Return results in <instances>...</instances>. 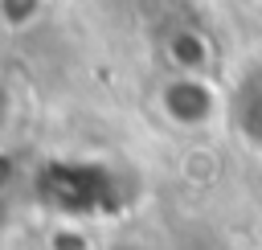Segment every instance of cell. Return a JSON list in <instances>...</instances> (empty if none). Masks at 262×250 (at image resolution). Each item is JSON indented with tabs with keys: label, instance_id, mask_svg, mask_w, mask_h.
I'll list each match as a JSON object with an SVG mask.
<instances>
[{
	"label": "cell",
	"instance_id": "6da1fadb",
	"mask_svg": "<svg viewBox=\"0 0 262 250\" xmlns=\"http://www.w3.org/2000/svg\"><path fill=\"white\" fill-rule=\"evenodd\" d=\"M160 111L176 127H205L217 115V94L205 82V74H180L172 70L160 86Z\"/></svg>",
	"mask_w": 262,
	"mask_h": 250
},
{
	"label": "cell",
	"instance_id": "7a4b0ae2",
	"mask_svg": "<svg viewBox=\"0 0 262 250\" xmlns=\"http://www.w3.org/2000/svg\"><path fill=\"white\" fill-rule=\"evenodd\" d=\"M229 111H233V123L237 131L262 148V66L246 70L242 82L233 86V98H229Z\"/></svg>",
	"mask_w": 262,
	"mask_h": 250
},
{
	"label": "cell",
	"instance_id": "3957f363",
	"mask_svg": "<svg viewBox=\"0 0 262 250\" xmlns=\"http://www.w3.org/2000/svg\"><path fill=\"white\" fill-rule=\"evenodd\" d=\"M168 61L180 74H205V66H209V41L196 29H180V33L168 37Z\"/></svg>",
	"mask_w": 262,
	"mask_h": 250
},
{
	"label": "cell",
	"instance_id": "277c9868",
	"mask_svg": "<svg viewBox=\"0 0 262 250\" xmlns=\"http://www.w3.org/2000/svg\"><path fill=\"white\" fill-rule=\"evenodd\" d=\"M45 12V0H0V25L12 29V33H25L41 20Z\"/></svg>",
	"mask_w": 262,
	"mask_h": 250
},
{
	"label": "cell",
	"instance_id": "5b68a950",
	"mask_svg": "<svg viewBox=\"0 0 262 250\" xmlns=\"http://www.w3.org/2000/svg\"><path fill=\"white\" fill-rule=\"evenodd\" d=\"M12 119H16V98H12V90L0 82V135L12 127Z\"/></svg>",
	"mask_w": 262,
	"mask_h": 250
}]
</instances>
